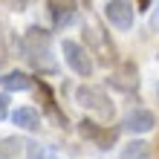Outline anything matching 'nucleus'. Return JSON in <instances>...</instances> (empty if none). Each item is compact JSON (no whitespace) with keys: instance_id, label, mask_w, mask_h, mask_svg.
<instances>
[{"instance_id":"f257e3e1","label":"nucleus","mask_w":159,"mask_h":159,"mask_svg":"<svg viewBox=\"0 0 159 159\" xmlns=\"http://www.w3.org/2000/svg\"><path fill=\"white\" fill-rule=\"evenodd\" d=\"M49 32L41 29V26H29L20 38V49H23V58L38 70H52L55 64L49 58Z\"/></svg>"},{"instance_id":"f03ea898","label":"nucleus","mask_w":159,"mask_h":159,"mask_svg":"<svg viewBox=\"0 0 159 159\" xmlns=\"http://www.w3.org/2000/svg\"><path fill=\"white\" fill-rule=\"evenodd\" d=\"M75 101H78L81 107L93 110V113L104 116V119L113 116V104H110V98L104 96V90H98V87H90V84L78 87V90H75Z\"/></svg>"},{"instance_id":"7ed1b4c3","label":"nucleus","mask_w":159,"mask_h":159,"mask_svg":"<svg viewBox=\"0 0 159 159\" xmlns=\"http://www.w3.org/2000/svg\"><path fill=\"white\" fill-rule=\"evenodd\" d=\"M61 52H64V61L72 67V72H78V75L90 78L93 61H90V55H87V49H84L81 43H75V41H64V43H61Z\"/></svg>"},{"instance_id":"20e7f679","label":"nucleus","mask_w":159,"mask_h":159,"mask_svg":"<svg viewBox=\"0 0 159 159\" xmlns=\"http://www.w3.org/2000/svg\"><path fill=\"white\" fill-rule=\"evenodd\" d=\"M104 17L116 26V29H130L133 20H136V9H133L130 0H110V3L104 6Z\"/></svg>"},{"instance_id":"39448f33","label":"nucleus","mask_w":159,"mask_h":159,"mask_svg":"<svg viewBox=\"0 0 159 159\" xmlns=\"http://www.w3.org/2000/svg\"><path fill=\"white\" fill-rule=\"evenodd\" d=\"M78 130H81L84 139L96 142L101 151H107V148L116 142V136H119V130H113V127H101V125H96V121H90V119H84L81 125H78Z\"/></svg>"},{"instance_id":"423d86ee","label":"nucleus","mask_w":159,"mask_h":159,"mask_svg":"<svg viewBox=\"0 0 159 159\" xmlns=\"http://www.w3.org/2000/svg\"><path fill=\"white\" fill-rule=\"evenodd\" d=\"M110 87H116V90H121V93H133V90L139 87V72H136V67H133L130 61L119 64V67L110 72Z\"/></svg>"},{"instance_id":"0eeeda50","label":"nucleus","mask_w":159,"mask_h":159,"mask_svg":"<svg viewBox=\"0 0 159 159\" xmlns=\"http://www.w3.org/2000/svg\"><path fill=\"white\" fill-rule=\"evenodd\" d=\"M121 127L130 130V133H148V130L156 127V116L151 113V110H145V107H136V110H130V113L125 116Z\"/></svg>"},{"instance_id":"6e6552de","label":"nucleus","mask_w":159,"mask_h":159,"mask_svg":"<svg viewBox=\"0 0 159 159\" xmlns=\"http://www.w3.org/2000/svg\"><path fill=\"white\" fill-rule=\"evenodd\" d=\"M49 15H52V23L58 26H70L72 17H75V0H49Z\"/></svg>"},{"instance_id":"1a4fd4ad","label":"nucleus","mask_w":159,"mask_h":159,"mask_svg":"<svg viewBox=\"0 0 159 159\" xmlns=\"http://www.w3.org/2000/svg\"><path fill=\"white\" fill-rule=\"evenodd\" d=\"M12 119H15V125L23 127V130H38L41 127V113L35 107H17L12 113Z\"/></svg>"},{"instance_id":"9d476101","label":"nucleus","mask_w":159,"mask_h":159,"mask_svg":"<svg viewBox=\"0 0 159 159\" xmlns=\"http://www.w3.org/2000/svg\"><path fill=\"white\" fill-rule=\"evenodd\" d=\"M0 84H3L9 93H23V90L32 87V78L26 75V72H20V70H12V72H6V75L0 78Z\"/></svg>"},{"instance_id":"9b49d317","label":"nucleus","mask_w":159,"mask_h":159,"mask_svg":"<svg viewBox=\"0 0 159 159\" xmlns=\"http://www.w3.org/2000/svg\"><path fill=\"white\" fill-rule=\"evenodd\" d=\"M119 159H151V145L148 142H130L119 153Z\"/></svg>"},{"instance_id":"f8f14e48","label":"nucleus","mask_w":159,"mask_h":159,"mask_svg":"<svg viewBox=\"0 0 159 159\" xmlns=\"http://www.w3.org/2000/svg\"><path fill=\"white\" fill-rule=\"evenodd\" d=\"M20 148H26L20 139H15V136H6V139H0V159H15L17 153H20Z\"/></svg>"},{"instance_id":"ddd939ff","label":"nucleus","mask_w":159,"mask_h":159,"mask_svg":"<svg viewBox=\"0 0 159 159\" xmlns=\"http://www.w3.org/2000/svg\"><path fill=\"white\" fill-rule=\"evenodd\" d=\"M29 148V159H55L46 148H41V145H26Z\"/></svg>"},{"instance_id":"4468645a","label":"nucleus","mask_w":159,"mask_h":159,"mask_svg":"<svg viewBox=\"0 0 159 159\" xmlns=\"http://www.w3.org/2000/svg\"><path fill=\"white\" fill-rule=\"evenodd\" d=\"M6 6H12V9H17V12H23L26 6H29V0H3Z\"/></svg>"},{"instance_id":"2eb2a0df","label":"nucleus","mask_w":159,"mask_h":159,"mask_svg":"<svg viewBox=\"0 0 159 159\" xmlns=\"http://www.w3.org/2000/svg\"><path fill=\"white\" fill-rule=\"evenodd\" d=\"M136 9L139 12H148V9H151V0H136Z\"/></svg>"},{"instance_id":"dca6fc26","label":"nucleus","mask_w":159,"mask_h":159,"mask_svg":"<svg viewBox=\"0 0 159 159\" xmlns=\"http://www.w3.org/2000/svg\"><path fill=\"white\" fill-rule=\"evenodd\" d=\"M9 113V107H6V96H0V119H6Z\"/></svg>"}]
</instances>
